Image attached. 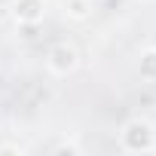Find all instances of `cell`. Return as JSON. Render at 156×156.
<instances>
[{
	"label": "cell",
	"mask_w": 156,
	"mask_h": 156,
	"mask_svg": "<svg viewBox=\"0 0 156 156\" xmlns=\"http://www.w3.org/2000/svg\"><path fill=\"white\" fill-rule=\"evenodd\" d=\"M52 67H55V70H67V67H73V49H70V46H58V49H52Z\"/></svg>",
	"instance_id": "cell-1"
},
{
	"label": "cell",
	"mask_w": 156,
	"mask_h": 156,
	"mask_svg": "<svg viewBox=\"0 0 156 156\" xmlns=\"http://www.w3.org/2000/svg\"><path fill=\"white\" fill-rule=\"evenodd\" d=\"M16 12H19V9H16ZM19 16H22V19H37V3H34V0H25Z\"/></svg>",
	"instance_id": "cell-2"
}]
</instances>
